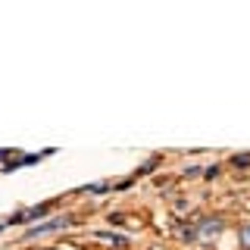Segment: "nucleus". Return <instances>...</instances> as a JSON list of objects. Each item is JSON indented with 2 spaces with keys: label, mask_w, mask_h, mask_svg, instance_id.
Instances as JSON below:
<instances>
[{
  "label": "nucleus",
  "mask_w": 250,
  "mask_h": 250,
  "mask_svg": "<svg viewBox=\"0 0 250 250\" xmlns=\"http://www.w3.org/2000/svg\"><path fill=\"white\" fill-rule=\"evenodd\" d=\"M13 150H0V160H6V156H10Z\"/></svg>",
  "instance_id": "obj_4"
},
{
  "label": "nucleus",
  "mask_w": 250,
  "mask_h": 250,
  "mask_svg": "<svg viewBox=\"0 0 250 250\" xmlns=\"http://www.w3.org/2000/svg\"><path fill=\"white\" fill-rule=\"evenodd\" d=\"M234 166H250V156H234Z\"/></svg>",
  "instance_id": "obj_3"
},
{
  "label": "nucleus",
  "mask_w": 250,
  "mask_h": 250,
  "mask_svg": "<svg viewBox=\"0 0 250 250\" xmlns=\"http://www.w3.org/2000/svg\"><path fill=\"white\" fill-rule=\"evenodd\" d=\"M241 244L250 247V225H241Z\"/></svg>",
  "instance_id": "obj_2"
},
{
  "label": "nucleus",
  "mask_w": 250,
  "mask_h": 250,
  "mask_svg": "<svg viewBox=\"0 0 250 250\" xmlns=\"http://www.w3.org/2000/svg\"><path fill=\"white\" fill-rule=\"evenodd\" d=\"M69 222H72V216H57V219H50V222H41V225H35V229H28L25 234H28V238H41V234H53V231L66 229Z\"/></svg>",
  "instance_id": "obj_1"
}]
</instances>
